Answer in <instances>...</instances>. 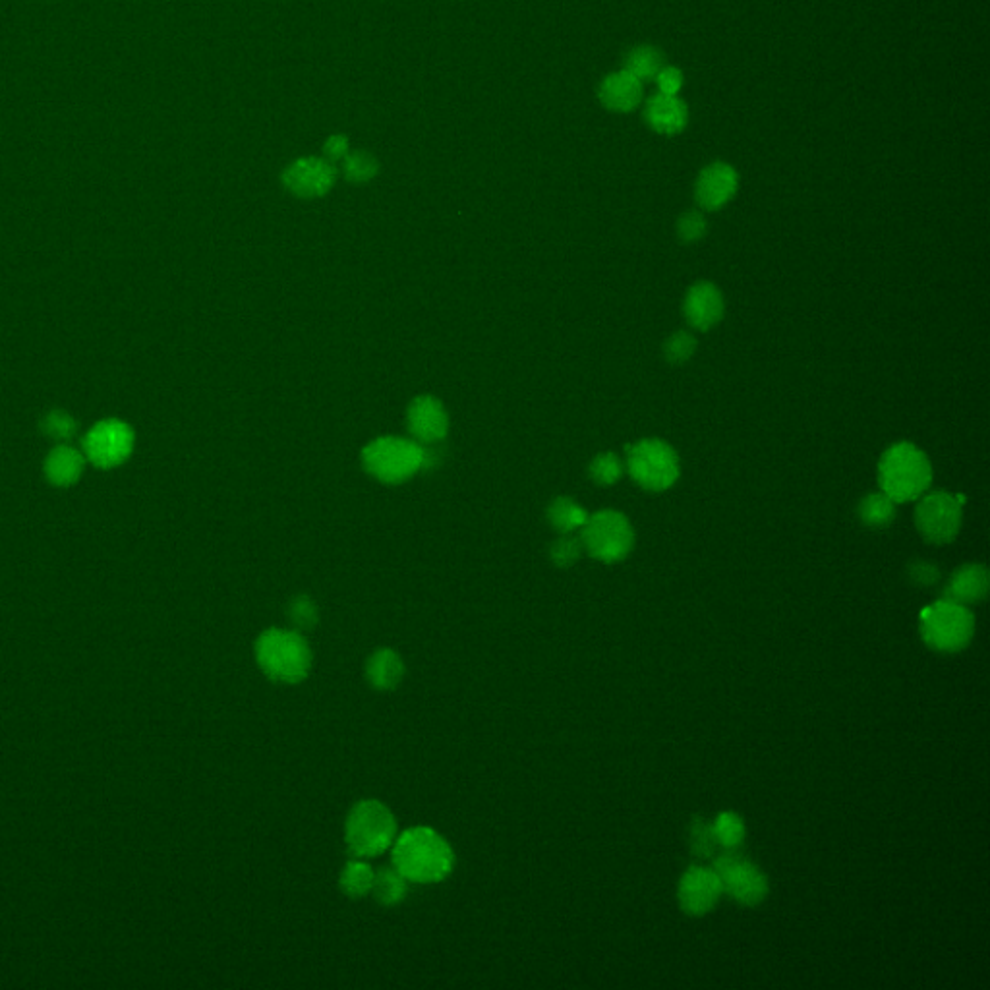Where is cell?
<instances>
[{
    "instance_id": "cell-7",
    "label": "cell",
    "mask_w": 990,
    "mask_h": 990,
    "mask_svg": "<svg viewBox=\"0 0 990 990\" xmlns=\"http://www.w3.org/2000/svg\"><path fill=\"white\" fill-rule=\"evenodd\" d=\"M584 550L602 563H617L631 554L635 546V530L629 519L613 509L588 515L581 528Z\"/></svg>"
},
{
    "instance_id": "cell-19",
    "label": "cell",
    "mask_w": 990,
    "mask_h": 990,
    "mask_svg": "<svg viewBox=\"0 0 990 990\" xmlns=\"http://www.w3.org/2000/svg\"><path fill=\"white\" fill-rule=\"evenodd\" d=\"M989 592V571L981 563H967L954 571L946 584L944 598L961 606L981 602Z\"/></svg>"
},
{
    "instance_id": "cell-18",
    "label": "cell",
    "mask_w": 990,
    "mask_h": 990,
    "mask_svg": "<svg viewBox=\"0 0 990 990\" xmlns=\"http://www.w3.org/2000/svg\"><path fill=\"white\" fill-rule=\"evenodd\" d=\"M598 97L600 103L612 113L619 115L633 113L641 105L642 82L627 70H617L602 80Z\"/></svg>"
},
{
    "instance_id": "cell-10",
    "label": "cell",
    "mask_w": 990,
    "mask_h": 990,
    "mask_svg": "<svg viewBox=\"0 0 990 990\" xmlns=\"http://www.w3.org/2000/svg\"><path fill=\"white\" fill-rule=\"evenodd\" d=\"M714 873L718 874L724 892L735 902L743 905H758L768 896V880L751 861L729 851L716 859Z\"/></svg>"
},
{
    "instance_id": "cell-35",
    "label": "cell",
    "mask_w": 990,
    "mask_h": 990,
    "mask_svg": "<svg viewBox=\"0 0 990 990\" xmlns=\"http://www.w3.org/2000/svg\"><path fill=\"white\" fill-rule=\"evenodd\" d=\"M911 583L917 586H934L940 581V569L931 561H913L907 569Z\"/></svg>"
},
{
    "instance_id": "cell-17",
    "label": "cell",
    "mask_w": 990,
    "mask_h": 990,
    "mask_svg": "<svg viewBox=\"0 0 990 990\" xmlns=\"http://www.w3.org/2000/svg\"><path fill=\"white\" fill-rule=\"evenodd\" d=\"M644 120L656 134L675 136L687 128L689 109L679 95L656 93L646 101Z\"/></svg>"
},
{
    "instance_id": "cell-36",
    "label": "cell",
    "mask_w": 990,
    "mask_h": 990,
    "mask_svg": "<svg viewBox=\"0 0 990 990\" xmlns=\"http://www.w3.org/2000/svg\"><path fill=\"white\" fill-rule=\"evenodd\" d=\"M654 80L658 86V93H662V95H679V91L683 89V84H685L683 72L675 66H664Z\"/></svg>"
},
{
    "instance_id": "cell-11",
    "label": "cell",
    "mask_w": 990,
    "mask_h": 990,
    "mask_svg": "<svg viewBox=\"0 0 990 990\" xmlns=\"http://www.w3.org/2000/svg\"><path fill=\"white\" fill-rule=\"evenodd\" d=\"M134 449V434L120 420H103L95 424L84 439V455L101 468L124 463Z\"/></svg>"
},
{
    "instance_id": "cell-31",
    "label": "cell",
    "mask_w": 990,
    "mask_h": 990,
    "mask_svg": "<svg viewBox=\"0 0 990 990\" xmlns=\"http://www.w3.org/2000/svg\"><path fill=\"white\" fill-rule=\"evenodd\" d=\"M378 161L370 153L354 151L343 159V173L350 182H368L378 175Z\"/></svg>"
},
{
    "instance_id": "cell-29",
    "label": "cell",
    "mask_w": 990,
    "mask_h": 990,
    "mask_svg": "<svg viewBox=\"0 0 990 990\" xmlns=\"http://www.w3.org/2000/svg\"><path fill=\"white\" fill-rule=\"evenodd\" d=\"M697 345L699 341L693 333L675 331L664 343V358L673 366H681L693 358V354L697 352Z\"/></svg>"
},
{
    "instance_id": "cell-15",
    "label": "cell",
    "mask_w": 990,
    "mask_h": 990,
    "mask_svg": "<svg viewBox=\"0 0 990 990\" xmlns=\"http://www.w3.org/2000/svg\"><path fill=\"white\" fill-rule=\"evenodd\" d=\"M408 430L418 443H436L449 432V414L432 395H418L407 410Z\"/></svg>"
},
{
    "instance_id": "cell-4",
    "label": "cell",
    "mask_w": 990,
    "mask_h": 990,
    "mask_svg": "<svg viewBox=\"0 0 990 990\" xmlns=\"http://www.w3.org/2000/svg\"><path fill=\"white\" fill-rule=\"evenodd\" d=\"M395 840L397 820L387 805L378 799H364L350 809L345 824V842L354 857H378L391 849Z\"/></svg>"
},
{
    "instance_id": "cell-3",
    "label": "cell",
    "mask_w": 990,
    "mask_h": 990,
    "mask_svg": "<svg viewBox=\"0 0 990 990\" xmlns=\"http://www.w3.org/2000/svg\"><path fill=\"white\" fill-rule=\"evenodd\" d=\"M256 660L267 679L296 685L312 670V650L300 631L267 629L256 642Z\"/></svg>"
},
{
    "instance_id": "cell-34",
    "label": "cell",
    "mask_w": 990,
    "mask_h": 990,
    "mask_svg": "<svg viewBox=\"0 0 990 990\" xmlns=\"http://www.w3.org/2000/svg\"><path fill=\"white\" fill-rule=\"evenodd\" d=\"M43 430H45L47 436H51L53 439L60 441V443H64V441H68L70 437L74 436L76 424H74V420L66 412L53 410V412H49L45 416Z\"/></svg>"
},
{
    "instance_id": "cell-38",
    "label": "cell",
    "mask_w": 990,
    "mask_h": 990,
    "mask_svg": "<svg viewBox=\"0 0 990 990\" xmlns=\"http://www.w3.org/2000/svg\"><path fill=\"white\" fill-rule=\"evenodd\" d=\"M347 153H349V142H347V138L333 136V138L327 140V144H325V157H327V161H331V163L343 161L347 157Z\"/></svg>"
},
{
    "instance_id": "cell-23",
    "label": "cell",
    "mask_w": 990,
    "mask_h": 990,
    "mask_svg": "<svg viewBox=\"0 0 990 990\" xmlns=\"http://www.w3.org/2000/svg\"><path fill=\"white\" fill-rule=\"evenodd\" d=\"M370 894L385 907L399 905L407 898L408 880L395 867H383L376 871Z\"/></svg>"
},
{
    "instance_id": "cell-12",
    "label": "cell",
    "mask_w": 990,
    "mask_h": 990,
    "mask_svg": "<svg viewBox=\"0 0 990 990\" xmlns=\"http://www.w3.org/2000/svg\"><path fill=\"white\" fill-rule=\"evenodd\" d=\"M337 180V169L331 161L318 157H304L294 161L283 173L285 188L296 198L312 200L325 196Z\"/></svg>"
},
{
    "instance_id": "cell-24",
    "label": "cell",
    "mask_w": 990,
    "mask_h": 990,
    "mask_svg": "<svg viewBox=\"0 0 990 990\" xmlns=\"http://www.w3.org/2000/svg\"><path fill=\"white\" fill-rule=\"evenodd\" d=\"M374 876L376 871L364 859L356 857L343 867L339 876V888L350 900H360L372 892Z\"/></svg>"
},
{
    "instance_id": "cell-1",
    "label": "cell",
    "mask_w": 990,
    "mask_h": 990,
    "mask_svg": "<svg viewBox=\"0 0 990 990\" xmlns=\"http://www.w3.org/2000/svg\"><path fill=\"white\" fill-rule=\"evenodd\" d=\"M393 867L414 884L443 882L455 867L451 844L428 826H414L397 836Z\"/></svg>"
},
{
    "instance_id": "cell-32",
    "label": "cell",
    "mask_w": 990,
    "mask_h": 990,
    "mask_svg": "<svg viewBox=\"0 0 990 990\" xmlns=\"http://www.w3.org/2000/svg\"><path fill=\"white\" fill-rule=\"evenodd\" d=\"M583 552L581 538L573 534H561L550 548V557L557 567H571L581 559Z\"/></svg>"
},
{
    "instance_id": "cell-28",
    "label": "cell",
    "mask_w": 990,
    "mask_h": 990,
    "mask_svg": "<svg viewBox=\"0 0 990 990\" xmlns=\"http://www.w3.org/2000/svg\"><path fill=\"white\" fill-rule=\"evenodd\" d=\"M710 828L714 840L726 849H735L745 838V824L735 813H722Z\"/></svg>"
},
{
    "instance_id": "cell-22",
    "label": "cell",
    "mask_w": 990,
    "mask_h": 990,
    "mask_svg": "<svg viewBox=\"0 0 990 990\" xmlns=\"http://www.w3.org/2000/svg\"><path fill=\"white\" fill-rule=\"evenodd\" d=\"M859 521L869 528H886L896 519V501L890 495L880 492L865 495L857 507Z\"/></svg>"
},
{
    "instance_id": "cell-5",
    "label": "cell",
    "mask_w": 990,
    "mask_h": 990,
    "mask_svg": "<svg viewBox=\"0 0 990 990\" xmlns=\"http://www.w3.org/2000/svg\"><path fill=\"white\" fill-rule=\"evenodd\" d=\"M362 465L383 484H403L426 466V449L407 437H378L362 449Z\"/></svg>"
},
{
    "instance_id": "cell-27",
    "label": "cell",
    "mask_w": 990,
    "mask_h": 990,
    "mask_svg": "<svg viewBox=\"0 0 990 990\" xmlns=\"http://www.w3.org/2000/svg\"><path fill=\"white\" fill-rule=\"evenodd\" d=\"M588 476L598 486H613L623 476V463L615 453H600L588 466Z\"/></svg>"
},
{
    "instance_id": "cell-21",
    "label": "cell",
    "mask_w": 990,
    "mask_h": 990,
    "mask_svg": "<svg viewBox=\"0 0 990 990\" xmlns=\"http://www.w3.org/2000/svg\"><path fill=\"white\" fill-rule=\"evenodd\" d=\"M84 463H86L84 453L62 443L49 453L45 461V474L51 484L59 488H68L80 480L84 472Z\"/></svg>"
},
{
    "instance_id": "cell-13",
    "label": "cell",
    "mask_w": 990,
    "mask_h": 990,
    "mask_svg": "<svg viewBox=\"0 0 990 990\" xmlns=\"http://www.w3.org/2000/svg\"><path fill=\"white\" fill-rule=\"evenodd\" d=\"M724 894L722 882L712 869L691 867L679 882V905L687 915H706Z\"/></svg>"
},
{
    "instance_id": "cell-33",
    "label": "cell",
    "mask_w": 990,
    "mask_h": 990,
    "mask_svg": "<svg viewBox=\"0 0 990 990\" xmlns=\"http://www.w3.org/2000/svg\"><path fill=\"white\" fill-rule=\"evenodd\" d=\"M675 229H677L679 242H683V244H695V242H700L706 236L708 223H706V217L700 211L693 209V211L683 213L677 219V227Z\"/></svg>"
},
{
    "instance_id": "cell-25",
    "label": "cell",
    "mask_w": 990,
    "mask_h": 990,
    "mask_svg": "<svg viewBox=\"0 0 990 990\" xmlns=\"http://www.w3.org/2000/svg\"><path fill=\"white\" fill-rule=\"evenodd\" d=\"M588 519L586 509H583L571 497H555L548 507V521L559 534H573L581 530Z\"/></svg>"
},
{
    "instance_id": "cell-6",
    "label": "cell",
    "mask_w": 990,
    "mask_h": 990,
    "mask_svg": "<svg viewBox=\"0 0 990 990\" xmlns=\"http://www.w3.org/2000/svg\"><path fill=\"white\" fill-rule=\"evenodd\" d=\"M627 470L642 490L658 494L677 482L679 457L664 439H641L627 447Z\"/></svg>"
},
{
    "instance_id": "cell-37",
    "label": "cell",
    "mask_w": 990,
    "mask_h": 990,
    "mask_svg": "<svg viewBox=\"0 0 990 990\" xmlns=\"http://www.w3.org/2000/svg\"><path fill=\"white\" fill-rule=\"evenodd\" d=\"M714 836L712 828L706 826L702 820H697L693 824V849L700 857H710L714 853Z\"/></svg>"
},
{
    "instance_id": "cell-16",
    "label": "cell",
    "mask_w": 990,
    "mask_h": 990,
    "mask_svg": "<svg viewBox=\"0 0 990 990\" xmlns=\"http://www.w3.org/2000/svg\"><path fill=\"white\" fill-rule=\"evenodd\" d=\"M724 294L708 281L695 283L683 300V314L687 323L697 331H708L724 318Z\"/></svg>"
},
{
    "instance_id": "cell-26",
    "label": "cell",
    "mask_w": 990,
    "mask_h": 990,
    "mask_svg": "<svg viewBox=\"0 0 990 990\" xmlns=\"http://www.w3.org/2000/svg\"><path fill=\"white\" fill-rule=\"evenodd\" d=\"M664 55L652 47V45H639L629 51L625 59V68L629 74H633L639 82H652L658 72L664 68Z\"/></svg>"
},
{
    "instance_id": "cell-20",
    "label": "cell",
    "mask_w": 990,
    "mask_h": 990,
    "mask_svg": "<svg viewBox=\"0 0 990 990\" xmlns=\"http://www.w3.org/2000/svg\"><path fill=\"white\" fill-rule=\"evenodd\" d=\"M368 683L378 691H393L405 677V662L393 648H378L366 662Z\"/></svg>"
},
{
    "instance_id": "cell-2",
    "label": "cell",
    "mask_w": 990,
    "mask_h": 990,
    "mask_svg": "<svg viewBox=\"0 0 990 990\" xmlns=\"http://www.w3.org/2000/svg\"><path fill=\"white\" fill-rule=\"evenodd\" d=\"M878 484L896 503L915 501L931 488V461L913 443H896L884 451L878 463Z\"/></svg>"
},
{
    "instance_id": "cell-30",
    "label": "cell",
    "mask_w": 990,
    "mask_h": 990,
    "mask_svg": "<svg viewBox=\"0 0 990 990\" xmlns=\"http://www.w3.org/2000/svg\"><path fill=\"white\" fill-rule=\"evenodd\" d=\"M287 613H289V619H291L292 625L296 627V631H310L320 623V610H318L316 602L306 594L292 598Z\"/></svg>"
},
{
    "instance_id": "cell-14",
    "label": "cell",
    "mask_w": 990,
    "mask_h": 990,
    "mask_svg": "<svg viewBox=\"0 0 990 990\" xmlns=\"http://www.w3.org/2000/svg\"><path fill=\"white\" fill-rule=\"evenodd\" d=\"M739 188L737 171L722 161L710 163L700 171L695 184L697 204L706 211H718L733 200Z\"/></svg>"
},
{
    "instance_id": "cell-9",
    "label": "cell",
    "mask_w": 990,
    "mask_h": 990,
    "mask_svg": "<svg viewBox=\"0 0 990 990\" xmlns=\"http://www.w3.org/2000/svg\"><path fill=\"white\" fill-rule=\"evenodd\" d=\"M961 497L948 492H929L919 497L915 526L931 544H950L960 534L963 509Z\"/></svg>"
},
{
    "instance_id": "cell-8",
    "label": "cell",
    "mask_w": 990,
    "mask_h": 990,
    "mask_svg": "<svg viewBox=\"0 0 990 990\" xmlns=\"http://www.w3.org/2000/svg\"><path fill=\"white\" fill-rule=\"evenodd\" d=\"M975 633V619L967 606L940 600L921 615V635L932 650L960 652Z\"/></svg>"
}]
</instances>
